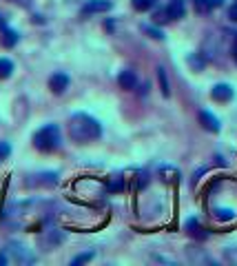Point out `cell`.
I'll list each match as a JSON object with an SVG mask.
<instances>
[{"mask_svg": "<svg viewBox=\"0 0 237 266\" xmlns=\"http://www.w3.org/2000/svg\"><path fill=\"white\" fill-rule=\"evenodd\" d=\"M9 153H12V146H9V142H0V162L7 160Z\"/></svg>", "mask_w": 237, "mask_h": 266, "instance_id": "14", "label": "cell"}, {"mask_svg": "<svg viewBox=\"0 0 237 266\" xmlns=\"http://www.w3.org/2000/svg\"><path fill=\"white\" fill-rule=\"evenodd\" d=\"M66 86H69V76L62 74V71H58V74H54L49 78V89L54 94H64Z\"/></svg>", "mask_w": 237, "mask_h": 266, "instance_id": "5", "label": "cell"}, {"mask_svg": "<svg viewBox=\"0 0 237 266\" xmlns=\"http://www.w3.org/2000/svg\"><path fill=\"white\" fill-rule=\"evenodd\" d=\"M14 74V62L9 58H0V80L9 78Z\"/></svg>", "mask_w": 237, "mask_h": 266, "instance_id": "10", "label": "cell"}, {"mask_svg": "<svg viewBox=\"0 0 237 266\" xmlns=\"http://www.w3.org/2000/svg\"><path fill=\"white\" fill-rule=\"evenodd\" d=\"M158 78H160V86H162V94L171 96V89H168V78H166V71H164V66H158Z\"/></svg>", "mask_w": 237, "mask_h": 266, "instance_id": "11", "label": "cell"}, {"mask_svg": "<svg viewBox=\"0 0 237 266\" xmlns=\"http://www.w3.org/2000/svg\"><path fill=\"white\" fill-rule=\"evenodd\" d=\"M233 96H235L233 86H230V84H226V82L215 84V86H213V91H210V98H213V100H218V102H228L230 98H233Z\"/></svg>", "mask_w": 237, "mask_h": 266, "instance_id": "6", "label": "cell"}, {"mask_svg": "<svg viewBox=\"0 0 237 266\" xmlns=\"http://www.w3.org/2000/svg\"><path fill=\"white\" fill-rule=\"evenodd\" d=\"M226 255H228L230 260H235V262H237V250H235V253H233V250H226Z\"/></svg>", "mask_w": 237, "mask_h": 266, "instance_id": "19", "label": "cell"}, {"mask_svg": "<svg viewBox=\"0 0 237 266\" xmlns=\"http://www.w3.org/2000/svg\"><path fill=\"white\" fill-rule=\"evenodd\" d=\"M144 32H146V34H151V36H153V38H156V40H162V38H164V34L160 32V29L151 27V24H144Z\"/></svg>", "mask_w": 237, "mask_h": 266, "instance_id": "16", "label": "cell"}, {"mask_svg": "<svg viewBox=\"0 0 237 266\" xmlns=\"http://www.w3.org/2000/svg\"><path fill=\"white\" fill-rule=\"evenodd\" d=\"M4 27H7V22H4V20H2V16H0V32H2Z\"/></svg>", "mask_w": 237, "mask_h": 266, "instance_id": "20", "label": "cell"}, {"mask_svg": "<svg viewBox=\"0 0 237 266\" xmlns=\"http://www.w3.org/2000/svg\"><path fill=\"white\" fill-rule=\"evenodd\" d=\"M69 136H71V140L84 144V142L98 140L102 136V126L96 118H91L86 114H76L69 120Z\"/></svg>", "mask_w": 237, "mask_h": 266, "instance_id": "1", "label": "cell"}, {"mask_svg": "<svg viewBox=\"0 0 237 266\" xmlns=\"http://www.w3.org/2000/svg\"><path fill=\"white\" fill-rule=\"evenodd\" d=\"M153 4H156V0H133V7L138 12H148V9H153Z\"/></svg>", "mask_w": 237, "mask_h": 266, "instance_id": "12", "label": "cell"}, {"mask_svg": "<svg viewBox=\"0 0 237 266\" xmlns=\"http://www.w3.org/2000/svg\"><path fill=\"white\" fill-rule=\"evenodd\" d=\"M235 42H237V38H235Z\"/></svg>", "mask_w": 237, "mask_h": 266, "instance_id": "23", "label": "cell"}, {"mask_svg": "<svg viewBox=\"0 0 237 266\" xmlns=\"http://www.w3.org/2000/svg\"><path fill=\"white\" fill-rule=\"evenodd\" d=\"M118 84H120V89H124V91L136 89V84H138V76H136V71L124 69L120 76H118Z\"/></svg>", "mask_w": 237, "mask_h": 266, "instance_id": "7", "label": "cell"}, {"mask_svg": "<svg viewBox=\"0 0 237 266\" xmlns=\"http://www.w3.org/2000/svg\"><path fill=\"white\" fill-rule=\"evenodd\" d=\"M94 258V250H89V253H84V255H78V258H74V266H78V264H84V262H89V260Z\"/></svg>", "mask_w": 237, "mask_h": 266, "instance_id": "15", "label": "cell"}, {"mask_svg": "<svg viewBox=\"0 0 237 266\" xmlns=\"http://www.w3.org/2000/svg\"><path fill=\"white\" fill-rule=\"evenodd\" d=\"M215 216L226 222V220H233V218H235V211H233V208H220V211L215 213Z\"/></svg>", "mask_w": 237, "mask_h": 266, "instance_id": "13", "label": "cell"}, {"mask_svg": "<svg viewBox=\"0 0 237 266\" xmlns=\"http://www.w3.org/2000/svg\"><path fill=\"white\" fill-rule=\"evenodd\" d=\"M0 42H2V47H7V49L16 47V42H18V32H14V29L4 27V29H2V38H0Z\"/></svg>", "mask_w": 237, "mask_h": 266, "instance_id": "9", "label": "cell"}, {"mask_svg": "<svg viewBox=\"0 0 237 266\" xmlns=\"http://www.w3.org/2000/svg\"><path fill=\"white\" fill-rule=\"evenodd\" d=\"M184 14H186V9H184L182 0H173V2H168L156 18H158V22H162V20H180V18H184Z\"/></svg>", "mask_w": 237, "mask_h": 266, "instance_id": "3", "label": "cell"}, {"mask_svg": "<svg viewBox=\"0 0 237 266\" xmlns=\"http://www.w3.org/2000/svg\"><path fill=\"white\" fill-rule=\"evenodd\" d=\"M16 2H20V4H29V0H16Z\"/></svg>", "mask_w": 237, "mask_h": 266, "instance_id": "22", "label": "cell"}, {"mask_svg": "<svg viewBox=\"0 0 237 266\" xmlns=\"http://www.w3.org/2000/svg\"><path fill=\"white\" fill-rule=\"evenodd\" d=\"M204 2H206V9H215V7H220L224 0H204Z\"/></svg>", "mask_w": 237, "mask_h": 266, "instance_id": "17", "label": "cell"}, {"mask_svg": "<svg viewBox=\"0 0 237 266\" xmlns=\"http://www.w3.org/2000/svg\"><path fill=\"white\" fill-rule=\"evenodd\" d=\"M34 146L38 151H54L60 146V129L58 124H44L34 133Z\"/></svg>", "mask_w": 237, "mask_h": 266, "instance_id": "2", "label": "cell"}, {"mask_svg": "<svg viewBox=\"0 0 237 266\" xmlns=\"http://www.w3.org/2000/svg\"><path fill=\"white\" fill-rule=\"evenodd\" d=\"M233 56H235V60H237V42H235V47H233Z\"/></svg>", "mask_w": 237, "mask_h": 266, "instance_id": "21", "label": "cell"}, {"mask_svg": "<svg viewBox=\"0 0 237 266\" xmlns=\"http://www.w3.org/2000/svg\"><path fill=\"white\" fill-rule=\"evenodd\" d=\"M200 122L204 124L206 131H213V133L220 131V120L210 114V111H200Z\"/></svg>", "mask_w": 237, "mask_h": 266, "instance_id": "8", "label": "cell"}, {"mask_svg": "<svg viewBox=\"0 0 237 266\" xmlns=\"http://www.w3.org/2000/svg\"><path fill=\"white\" fill-rule=\"evenodd\" d=\"M113 7L111 0H89V2L82 7V14L84 16H91V14H102V12H109Z\"/></svg>", "mask_w": 237, "mask_h": 266, "instance_id": "4", "label": "cell"}, {"mask_svg": "<svg viewBox=\"0 0 237 266\" xmlns=\"http://www.w3.org/2000/svg\"><path fill=\"white\" fill-rule=\"evenodd\" d=\"M228 18L233 20V22H237V2H235L230 9H228Z\"/></svg>", "mask_w": 237, "mask_h": 266, "instance_id": "18", "label": "cell"}]
</instances>
